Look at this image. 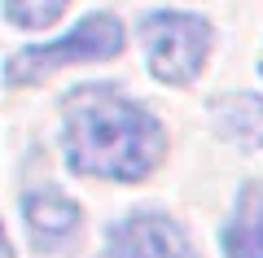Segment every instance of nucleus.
Segmentation results:
<instances>
[{"label": "nucleus", "mask_w": 263, "mask_h": 258, "mask_svg": "<svg viewBox=\"0 0 263 258\" xmlns=\"http://www.w3.org/2000/svg\"><path fill=\"white\" fill-rule=\"evenodd\" d=\"M62 157L70 175L141 184L167 157V127L114 83H84L62 96Z\"/></svg>", "instance_id": "1"}, {"label": "nucleus", "mask_w": 263, "mask_h": 258, "mask_svg": "<svg viewBox=\"0 0 263 258\" xmlns=\"http://www.w3.org/2000/svg\"><path fill=\"white\" fill-rule=\"evenodd\" d=\"M123 44H127L123 22L114 18V13L101 9V13L79 18L66 35L44 39V44H27V48H18V53H9V57H5V66H0V74H5L9 88H27V83L53 79V74L66 70V66L114 62V57L123 53Z\"/></svg>", "instance_id": "2"}, {"label": "nucleus", "mask_w": 263, "mask_h": 258, "mask_svg": "<svg viewBox=\"0 0 263 258\" xmlns=\"http://www.w3.org/2000/svg\"><path fill=\"white\" fill-rule=\"evenodd\" d=\"M136 39L145 48V66L167 88H189L211 62L215 27L202 13L184 9H149L136 22Z\"/></svg>", "instance_id": "3"}, {"label": "nucleus", "mask_w": 263, "mask_h": 258, "mask_svg": "<svg viewBox=\"0 0 263 258\" xmlns=\"http://www.w3.org/2000/svg\"><path fill=\"white\" fill-rule=\"evenodd\" d=\"M105 258H197V249L171 214L132 210L105 228Z\"/></svg>", "instance_id": "4"}, {"label": "nucleus", "mask_w": 263, "mask_h": 258, "mask_svg": "<svg viewBox=\"0 0 263 258\" xmlns=\"http://www.w3.org/2000/svg\"><path fill=\"white\" fill-rule=\"evenodd\" d=\"M18 206H22V223H27L35 249H53L62 241H70L79 232V219H84L75 197H66L62 188H48V184L27 188Z\"/></svg>", "instance_id": "5"}, {"label": "nucleus", "mask_w": 263, "mask_h": 258, "mask_svg": "<svg viewBox=\"0 0 263 258\" xmlns=\"http://www.w3.org/2000/svg\"><path fill=\"white\" fill-rule=\"evenodd\" d=\"M206 114H211V127H215L228 145L250 149V153L263 149V96H254V92H219V96H211Z\"/></svg>", "instance_id": "6"}, {"label": "nucleus", "mask_w": 263, "mask_h": 258, "mask_svg": "<svg viewBox=\"0 0 263 258\" xmlns=\"http://www.w3.org/2000/svg\"><path fill=\"white\" fill-rule=\"evenodd\" d=\"M224 258H263V184L246 180L233 197V214H228L224 232H219Z\"/></svg>", "instance_id": "7"}, {"label": "nucleus", "mask_w": 263, "mask_h": 258, "mask_svg": "<svg viewBox=\"0 0 263 258\" xmlns=\"http://www.w3.org/2000/svg\"><path fill=\"white\" fill-rule=\"evenodd\" d=\"M70 0H0V9H5V22L18 31H44L53 27L57 18L66 13Z\"/></svg>", "instance_id": "8"}, {"label": "nucleus", "mask_w": 263, "mask_h": 258, "mask_svg": "<svg viewBox=\"0 0 263 258\" xmlns=\"http://www.w3.org/2000/svg\"><path fill=\"white\" fill-rule=\"evenodd\" d=\"M0 254H5V228H0Z\"/></svg>", "instance_id": "9"}, {"label": "nucleus", "mask_w": 263, "mask_h": 258, "mask_svg": "<svg viewBox=\"0 0 263 258\" xmlns=\"http://www.w3.org/2000/svg\"><path fill=\"white\" fill-rule=\"evenodd\" d=\"M259 74H263V57H259Z\"/></svg>", "instance_id": "10"}]
</instances>
